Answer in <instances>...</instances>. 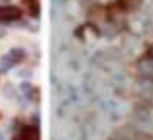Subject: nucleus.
I'll return each mask as SVG.
<instances>
[{
    "mask_svg": "<svg viewBox=\"0 0 153 140\" xmlns=\"http://www.w3.org/2000/svg\"><path fill=\"white\" fill-rule=\"evenodd\" d=\"M20 15H22L20 8L13 7V5L0 7V22H13L17 18H20Z\"/></svg>",
    "mask_w": 153,
    "mask_h": 140,
    "instance_id": "1",
    "label": "nucleus"
},
{
    "mask_svg": "<svg viewBox=\"0 0 153 140\" xmlns=\"http://www.w3.org/2000/svg\"><path fill=\"white\" fill-rule=\"evenodd\" d=\"M138 73L145 79H153V60H140L138 61Z\"/></svg>",
    "mask_w": 153,
    "mask_h": 140,
    "instance_id": "2",
    "label": "nucleus"
},
{
    "mask_svg": "<svg viewBox=\"0 0 153 140\" xmlns=\"http://www.w3.org/2000/svg\"><path fill=\"white\" fill-rule=\"evenodd\" d=\"M22 140H40V132L35 125H27L22 130Z\"/></svg>",
    "mask_w": 153,
    "mask_h": 140,
    "instance_id": "3",
    "label": "nucleus"
},
{
    "mask_svg": "<svg viewBox=\"0 0 153 140\" xmlns=\"http://www.w3.org/2000/svg\"><path fill=\"white\" fill-rule=\"evenodd\" d=\"M25 4L30 7L31 13H36V12H38V2H36V0H25Z\"/></svg>",
    "mask_w": 153,
    "mask_h": 140,
    "instance_id": "4",
    "label": "nucleus"
},
{
    "mask_svg": "<svg viewBox=\"0 0 153 140\" xmlns=\"http://www.w3.org/2000/svg\"><path fill=\"white\" fill-rule=\"evenodd\" d=\"M150 56H152V60H153V45L150 46Z\"/></svg>",
    "mask_w": 153,
    "mask_h": 140,
    "instance_id": "5",
    "label": "nucleus"
}]
</instances>
